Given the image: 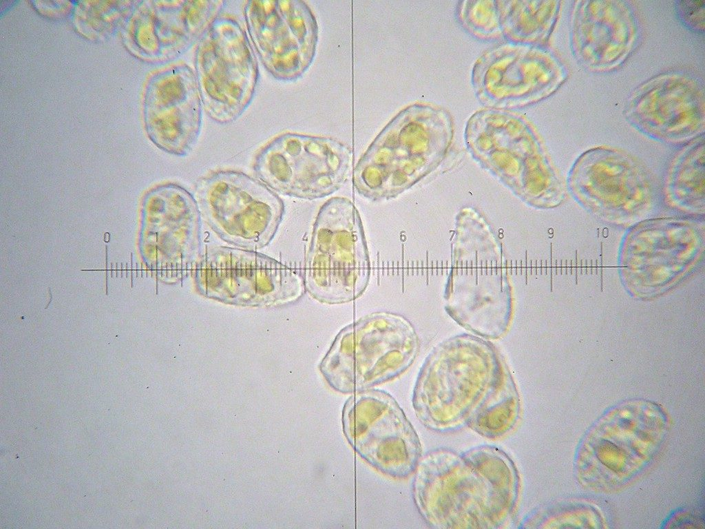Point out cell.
<instances>
[{"label": "cell", "mask_w": 705, "mask_h": 529, "mask_svg": "<svg viewBox=\"0 0 705 529\" xmlns=\"http://www.w3.org/2000/svg\"><path fill=\"white\" fill-rule=\"evenodd\" d=\"M417 346L413 327L403 316L375 312L337 333L319 370L334 391L354 393L402 374L412 362Z\"/></svg>", "instance_id": "obj_1"}, {"label": "cell", "mask_w": 705, "mask_h": 529, "mask_svg": "<svg viewBox=\"0 0 705 529\" xmlns=\"http://www.w3.org/2000/svg\"><path fill=\"white\" fill-rule=\"evenodd\" d=\"M667 429V415L655 404L634 401L614 408L594 424L580 447V479L600 490L623 486L651 461Z\"/></svg>", "instance_id": "obj_2"}, {"label": "cell", "mask_w": 705, "mask_h": 529, "mask_svg": "<svg viewBox=\"0 0 705 529\" xmlns=\"http://www.w3.org/2000/svg\"><path fill=\"white\" fill-rule=\"evenodd\" d=\"M370 278V262L359 212L346 198L319 208L306 256V291L317 301L339 304L359 298Z\"/></svg>", "instance_id": "obj_3"}, {"label": "cell", "mask_w": 705, "mask_h": 529, "mask_svg": "<svg viewBox=\"0 0 705 529\" xmlns=\"http://www.w3.org/2000/svg\"><path fill=\"white\" fill-rule=\"evenodd\" d=\"M193 70L211 120L228 124L246 110L260 70L246 28L236 18L220 13L213 19L196 43Z\"/></svg>", "instance_id": "obj_4"}, {"label": "cell", "mask_w": 705, "mask_h": 529, "mask_svg": "<svg viewBox=\"0 0 705 529\" xmlns=\"http://www.w3.org/2000/svg\"><path fill=\"white\" fill-rule=\"evenodd\" d=\"M200 214L223 240L258 249L274 237L284 214L278 195L259 179L234 170L213 172L198 183Z\"/></svg>", "instance_id": "obj_5"}, {"label": "cell", "mask_w": 705, "mask_h": 529, "mask_svg": "<svg viewBox=\"0 0 705 529\" xmlns=\"http://www.w3.org/2000/svg\"><path fill=\"white\" fill-rule=\"evenodd\" d=\"M341 424L352 449L382 473L404 478L416 468L421 454L419 438L387 392L369 388L352 394L344 406Z\"/></svg>", "instance_id": "obj_6"}, {"label": "cell", "mask_w": 705, "mask_h": 529, "mask_svg": "<svg viewBox=\"0 0 705 529\" xmlns=\"http://www.w3.org/2000/svg\"><path fill=\"white\" fill-rule=\"evenodd\" d=\"M348 154L341 146L280 136L257 154L253 169L274 191L304 199L328 196L341 187L349 173Z\"/></svg>", "instance_id": "obj_7"}, {"label": "cell", "mask_w": 705, "mask_h": 529, "mask_svg": "<svg viewBox=\"0 0 705 529\" xmlns=\"http://www.w3.org/2000/svg\"><path fill=\"white\" fill-rule=\"evenodd\" d=\"M644 169L627 156L607 149L585 154L572 173L576 198L594 214L616 222L632 221L650 203Z\"/></svg>", "instance_id": "obj_8"}, {"label": "cell", "mask_w": 705, "mask_h": 529, "mask_svg": "<svg viewBox=\"0 0 705 529\" xmlns=\"http://www.w3.org/2000/svg\"><path fill=\"white\" fill-rule=\"evenodd\" d=\"M204 107L193 68L184 63L167 65L149 81L145 119L153 142L171 155L184 156L200 135Z\"/></svg>", "instance_id": "obj_9"}, {"label": "cell", "mask_w": 705, "mask_h": 529, "mask_svg": "<svg viewBox=\"0 0 705 529\" xmlns=\"http://www.w3.org/2000/svg\"><path fill=\"white\" fill-rule=\"evenodd\" d=\"M200 214L196 198L178 185L167 183L151 191L144 231L157 267L175 272L188 263L200 244Z\"/></svg>", "instance_id": "obj_10"}, {"label": "cell", "mask_w": 705, "mask_h": 529, "mask_svg": "<svg viewBox=\"0 0 705 529\" xmlns=\"http://www.w3.org/2000/svg\"><path fill=\"white\" fill-rule=\"evenodd\" d=\"M224 1H160L145 6L142 46L156 61H173L196 44Z\"/></svg>", "instance_id": "obj_11"}, {"label": "cell", "mask_w": 705, "mask_h": 529, "mask_svg": "<svg viewBox=\"0 0 705 529\" xmlns=\"http://www.w3.org/2000/svg\"><path fill=\"white\" fill-rule=\"evenodd\" d=\"M693 83L675 76L658 80L634 101V119L651 135L665 140L689 137L700 125L703 99Z\"/></svg>", "instance_id": "obj_12"}, {"label": "cell", "mask_w": 705, "mask_h": 529, "mask_svg": "<svg viewBox=\"0 0 705 529\" xmlns=\"http://www.w3.org/2000/svg\"><path fill=\"white\" fill-rule=\"evenodd\" d=\"M288 3L274 1H248L243 12L245 28L258 59L272 75L282 77L292 66L291 44L293 25Z\"/></svg>", "instance_id": "obj_13"}, {"label": "cell", "mask_w": 705, "mask_h": 529, "mask_svg": "<svg viewBox=\"0 0 705 529\" xmlns=\"http://www.w3.org/2000/svg\"><path fill=\"white\" fill-rule=\"evenodd\" d=\"M593 3L578 13L574 33L586 61L606 64L618 59L626 50L631 39V17L620 6Z\"/></svg>", "instance_id": "obj_14"}, {"label": "cell", "mask_w": 705, "mask_h": 529, "mask_svg": "<svg viewBox=\"0 0 705 529\" xmlns=\"http://www.w3.org/2000/svg\"><path fill=\"white\" fill-rule=\"evenodd\" d=\"M704 144L688 150L673 167L668 182L673 205L688 211L704 210Z\"/></svg>", "instance_id": "obj_15"}, {"label": "cell", "mask_w": 705, "mask_h": 529, "mask_svg": "<svg viewBox=\"0 0 705 529\" xmlns=\"http://www.w3.org/2000/svg\"><path fill=\"white\" fill-rule=\"evenodd\" d=\"M677 12L688 27L699 32L704 28V2L703 1H680L677 2Z\"/></svg>", "instance_id": "obj_16"}]
</instances>
